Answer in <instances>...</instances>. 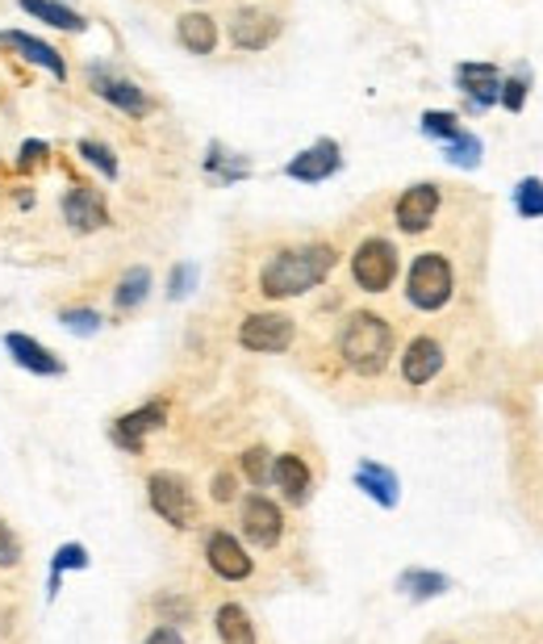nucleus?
<instances>
[{"label": "nucleus", "mask_w": 543, "mask_h": 644, "mask_svg": "<svg viewBox=\"0 0 543 644\" xmlns=\"http://www.w3.org/2000/svg\"><path fill=\"white\" fill-rule=\"evenodd\" d=\"M335 247L331 243H310V247H288L276 252L272 260L263 263L259 272V293L263 297H297V293H310L314 285H322L331 272H335Z\"/></svg>", "instance_id": "nucleus-1"}, {"label": "nucleus", "mask_w": 543, "mask_h": 644, "mask_svg": "<svg viewBox=\"0 0 543 644\" xmlns=\"http://www.w3.org/2000/svg\"><path fill=\"white\" fill-rule=\"evenodd\" d=\"M339 356H344V364L351 373L376 377L393 356V326L380 314H369V310L351 314L344 322V331H339Z\"/></svg>", "instance_id": "nucleus-2"}, {"label": "nucleus", "mask_w": 543, "mask_h": 644, "mask_svg": "<svg viewBox=\"0 0 543 644\" xmlns=\"http://www.w3.org/2000/svg\"><path fill=\"white\" fill-rule=\"evenodd\" d=\"M146 498H151V511H155L164 524L180 527V531L197 527V519H201L197 498H193V490H189L184 477H176V473H151Z\"/></svg>", "instance_id": "nucleus-3"}, {"label": "nucleus", "mask_w": 543, "mask_h": 644, "mask_svg": "<svg viewBox=\"0 0 543 644\" xmlns=\"http://www.w3.org/2000/svg\"><path fill=\"white\" fill-rule=\"evenodd\" d=\"M456 289V276H452V263L443 260L439 252H427L418 256L414 268H410V281H405V293L418 310H439L448 306V297Z\"/></svg>", "instance_id": "nucleus-4"}, {"label": "nucleus", "mask_w": 543, "mask_h": 644, "mask_svg": "<svg viewBox=\"0 0 543 644\" xmlns=\"http://www.w3.org/2000/svg\"><path fill=\"white\" fill-rule=\"evenodd\" d=\"M351 276L364 293H385L398 276V247L389 239H364L351 256Z\"/></svg>", "instance_id": "nucleus-5"}, {"label": "nucleus", "mask_w": 543, "mask_h": 644, "mask_svg": "<svg viewBox=\"0 0 543 644\" xmlns=\"http://www.w3.org/2000/svg\"><path fill=\"white\" fill-rule=\"evenodd\" d=\"M88 85H92L96 96H105L109 105H117L121 114L143 117L146 110H151V101L143 96V88L134 85V80H126V76H117V72H109V67H101V63L88 67Z\"/></svg>", "instance_id": "nucleus-6"}, {"label": "nucleus", "mask_w": 543, "mask_h": 644, "mask_svg": "<svg viewBox=\"0 0 543 644\" xmlns=\"http://www.w3.org/2000/svg\"><path fill=\"white\" fill-rule=\"evenodd\" d=\"M243 531L256 549H276L281 544V531H285V519H281V506L272 498L251 494L243 502Z\"/></svg>", "instance_id": "nucleus-7"}, {"label": "nucleus", "mask_w": 543, "mask_h": 644, "mask_svg": "<svg viewBox=\"0 0 543 644\" xmlns=\"http://www.w3.org/2000/svg\"><path fill=\"white\" fill-rule=\"evenodd\" d=\"M281 34V17L276 13H263V9H238L230 17V42L238 51H263L272 47Z\"/></svg>", "instance_id": "nucleus-8"}, {"label": "nucleus", "mask_w": 543, "mask_h": 644, "mask_svg": "<svg viewBox=\"0 0 543 644\" xmlns=\"http://www.w3.org/2000/svg\"><path fill=\"white\" fill-rule=\"evenodd\" d=\"M238 344L247 351H285L293 344V319L288 314H251L238 326Z\"/></svg>", "instance_id": "nucleus-9"}, {"label": "nucleus", "mask_w": 543, "mask_h": 644, "mask_svg": "<svg viewBox=\"0 0 543 644\" xmlns=\"http://www.w3.org/2000/svg\"><path fill=\"white\" fill-rule=\"evenodd\" d=\"M205 556H209V569H214L218 578H227V582L251 578V556L243 553V544H238L230 531H214V536L205 540Z\"/></svg>", "instance_id": "nucleus-10"}, {"label": "nucleus", "mask_w": 543, "mask_h": 644, "mask_svg": "<svg viewBox=\"0 0 543 644\" xmlns=\"http://www.w3.org/2000/svg\"><path fill=\"white\" fill-rule=\"evenodd\" d=\"M439 214V189L435 184H414L398 202V227L405 234H423Z\"/></svg>", "instance_id": "nucleus-11"}, {"label": "nucleus", "mask_w": 543, "mask_h": 644, "mask_svg": "<svg viewBox=\"0 0 543 644\" xmlns=\"http://www.w3.org/2000/svg\"><path fill=\"white\" fill-rule=\"evenodd\" d=\"M339 164H344V155H339V143L322 139V143H314L310 151H301L297 159H288L285 172L293 176V180H306V184H318V180H326V176L339 172Z\"/></svg>", "instance_id": "nucleus-12"}, {"label": "nucleus", "mask_w": 543, "mask_h": 644, "mask_svg": "<svg viewBox=\"0 0 543 644\" xmlns=\"http://www.w3.org/2000/svg\"><path fill=\"white\" fill-rule=\"evenodd\" d=\"M63 218L72 222V231H101L109 222V209H105V197L96 189H72L63 197Z\"/></svg>", "instance_id": "nucleus-13"}, {"label": "nucleus", "mask_w": 543, "mask_h": 644, "mask_svg": "<svg viewBox=\"0 0 543 644\" xmlns=\"http://www.w3.org/2000/svg\"><path fill=\"white\" fill-rule=\"evenodd\" d=\"M439 369H443V348L430 335H418L405 348V356H401V377L410 381V385H430V381L439 377Z\"/></svg>", "instance_id": "nucleus-14"}, {"label": "nucleus", "mask_w": 543, "mask_h": 644, "mask_svg": "<svg viewBox=\"0 0 543 644\" xmlns=\"http://www.w3.org/2000/svg\"><path fill=\"white\" fill-rule=\"evenodd\" d=\"M456 80H460V88L473 96V105H477V110L497 105V96H502V76H497V67H493V63H460Z\"/></svg>", "instance_id": "nucleus-15"}, {"label": "nucleus", "mask_w": 543, "mask_h": 644, "mask_svg": "<svg viewBox=\"0 0 543 644\" xmlns=\"http://www.w3.org/2000/svg\"><path fill=\"white\" fill-rule=\"evenodd\" d=\"M0 47H9V51H17V55H26L29 63H38V67H47L55 80L67 76V63L59 55L55 47H47L42 38H34V34H22V29H0Z\"/></svg>", "instance_id": "nucleus-16"}, {"label": "nucleus", "mask_w": 543, "mask_h": 644, "mask_svg": "<svg viewBox=\"0 0 543 644\" xmlns=\"http://www.w3.org/2000/svg\"><path fill=\"white\" fill-rule=\"evenodd\" d=\"M4 348L13 351V360H17L22 369L38 373V377H59V373H63V360H59V356H51V351L42 348L38 339H29V335L9 331V335H4Z\"/></svg>", "instance_id": "nucleus-17"}, {"label": "nucleus", "mask_w": 543, "mask_h": 644, "mask_svg": "<svg viewBox=\"0 0 543 644\" xmlns=\"http://www.w3.org/2000/svg\"><path fill=\"white\" fill-rule=\"evenodd\" d=\"M155 427H164V402H151V407L134 410V414H126V418H117L114 439L121 443V448H130V452H143V436L146 432H155Z\"/></svg>", "instance_id": "nucleus-18"}, {"label": "nucleus", "mask_w": 543, "mask_h": 644, "mask_svg": "<svg viewBox=\"0 0 543 644\" xmlns=\"http://www.w3.org/2000/svg\"><path fill=\"white\" fill-rule=\"evenodd\" d=\"M176 38H180V47L193 51V55H214V47H218V26H214V17H205V13H184L180 26H176Z\"/></svg>", "instance_id": "nucleus-19"}, {"label": "nucleus", "mask_w": 543, "mask_h": 644, "mask_svg": "<svg viewBox=\"0 0 543 644\" xmlns=\"http://www.w3.org/2000/svg\"><path fill=\"white\" fill-rule=\"evenodd\" d=\"M272 477H276V486L285 490L288 502H306L310 498V465L301 461V456H293V452H285V456H276V465H272Z\"/></svg>", "instance_id": "nucleus-20"}, {"label": "nucleus", "mask_w": 543, "mask_h": 644, "mask_svg": "<svg viewBox=\"0 0 543 644\" xmlns=\"http://www.w3.org/2000/svg\"><path fill=\"white\" fill-rule=\"evenodd\" d=\"M355 481H360V490H364L369 498H376L380 506H398V477H393L385 465L364 461V465L355 468Z\"/></svg>", "instance_id": "nucleus-21"}, {"label": "nucleus", "mask_w": 543, "mask_h": 644, "mask_svg": "<svg viewBox=\"0 0 543 644\" xmlns=\"http://www.w3.org/2000/svg\"><path fill=\"white\" fill-rule=\"evenodd\" d=\"M22 9L34 13V17H42V22H51L55 29H67V34H80L88 26L80 13H72L67 4H59V0H22Z\"/></svg>", "instance_id": "nucleus-22"}, {"label": "nucleus", "mask_w": 543, "mask_h": 644, "mask_svg": "<svg viewBox=\"0 0 543 644\" xmlns=\"http://www.w3.org/2000/svg\"><path fill=\"white\" fill-rule=\"evenodd\" d=\"M218 636L227 644H256V628H251V619L238 603H227L218 611Z\"/></svg>", "instance_id": "nucleus-23"}, {"label": "nucleus", "mask_w": 543, "mask_h": 644, "mask_svg": "<svg viewBox=\"0 0 543 644\" xmlns=\"http://www.w3.org/2000/svg\"><path fill=\"white\" fill-rule=\"evenodd\" d=\"M146 293H151V272H146V268H130V272L117 281V293H114L117 310H134Z\"/></svg>", "instance_id": "nucleus-24"}, {"label": "nucleus", "mask_w": 543, "mask_h": 644, "mask_svg": "<svg viewBox=\"0 0 543 644\" xmlns=\"http://www.w3.org/2000/svg\"><path fill=\"white\" fill-rule=\"evenodd\" d=\"M398 585L405 594H414V598H435V594L448 590V578L443 574H427V569H410V574H401Z\"/></svg>", "instance_id": "nucleus-25"}, {"label": "nucleus", "mask_w": 543, "mask_h": 644, "mask_svg": "<svg viewBox=\"0 0 543 644\" xmlns=\"http://www.w3.org/2000/svg\"><path fill=\"white\" fill-rule=\"evenodd\" d=\"M515 205L522 218H543V184L540 180H522L515 189Z\"/></svg>", "instance_id": "nucleus-26"}, {"label": "nucleus", "mask_w": 543, "mask_h": 644, "mask_svg": "<svg viewBox=\"0 0 543 644\" xmlns=\"http://www.w3.org/2000/svg\"><path fill=\"white\" fill-rule=\"evenodd\" d=\"M85 565H88V553L80 544H63L55 556V565H51V594L59 590V578H63L67 569H85Z\"/></svg>", "instance_id": "nucleus-27"}, {"label": "nucleus", "mask_w": 543, "mask_h": 644, "mask_svg": "<svg viewBox=\"0 0 543 644\" xmlns=\"http://www.w3.org/2000/svg\"><path fill=\"white\" fill-rule=\"evenodd\" d=\"M448 159L460 164V168H477V159H481V143H477L473 134H464V130H460L456 139L448 143Z\"/></svg>", "instance_id": "nucleus-28"}, {"label": "nucleus", "mask_w": 543, "mask_h": 644, "mask_svg": "<svg viewBox=\"0 0 543 644\" xmlns=\"http://www.w3.org/2000/svg\"><path fill=\"white\" fill-rule=\"evenodd\" d=\"M80 155H85L92 168H101V176H105V180H114V176H117V159H114V151H109L105 143H92V139H85V143H80Z\"/></svg>", "instance_id": "nucleus-29"}, {"label": "nucleus", "mask_w": 543, "mask_h": 644, "mask_svg": "<svg viewBox=\"0 0 543 644\" xmlns=\"http://www.w3.org/2000/svg\"><path fill=\"white\" fill-rule=\"evenodd\" d=\"M423 130H427L430 139H443V143H452L460 134V121L456 114H427L423 117Z\"/></svg>", "instance_id": "nucleus-30"}, {"label": "nucleus", "mask_w": 543, "mask_h": 644, "mask_svg": "<svg viewBox=\"0 0 543 644\" xmlns=\"http://www.w3.org/2000/svg\"><path fill=\"white\" fill-rule=\"evenodd\" d=\"M22 561V540H17V531L0 519V569H13Z\"/></svg>", "instance_id": "nucleus-31"}, {"label": "nucleus", "mask_w": 543, "mask_h": 644, "mask_svg": "<svg viewBox=\"0 0 543 644\" xmlns=\"http://www.w3.org/2000/svg\"><path fill=\"white\" fill-rule=\"evenodd\" d=\"M497 101H502V105H506L510 114H518V110H522V101H527V72H518L515 80H506Z\"/></svg>", "instance_id": "nucleus-32"}, {"label": "nucleus", "mask_w": 543, "mask_h": 644, "mask_svg": "<svg viewBox=\"0 0 543 644\" xmlns=\"http://www.w3.org/2000/svg\"><path fill=\"white\" fill-rule=\"evenodd\" d=\"M63 326L76 331V335H92L101 326V314L96 310H63Z\"/></svg>", "instance_id": "nucleus-33"}, {"label": "nucleus", "mask_w": 543, "mask_h": 644, "mask_svg": "<svg viewBox=\"0 0 543 644\" xmlns=\"http://www.w3.org/2000/svg\"><path fill=\"white\" fill-rule=\"evenodd\" d=\"M243 473H247L256 486H263V481H268V473H272V468H268V452H263V448H251V452L243 456Z\"/></svg>", "instance_id": "nucleus-34"}, {"label": "nucleus", "mask_w": 543, "mask_h": 644, "mask_svg": "<svg viewBox=\"0 0 543 644\" xmlns=\"http://www.w3.org/2000/svg\"><path fill=\"white\" fill-rule=\"evenodd\" d=\"M214 498H218V502H230V498H234V477H230V473H218V477H214Z\"/></svg>", "instance_id": "nucleus-35"}, {"label": "nucleus", "mask_w": 543, "mask_h": 644, "mask_svg": "<svg viewBox=\"0 0 543 644\" xmlns=\"http://www.w3.org/2000/svg\"><path fill=\"white\" fill-rule=\"evenodd\" d=\"M146 644H184V636H180L176 628H155V632L146 636Z\"/></svg>", "instance_id": "nucleus-36"}, {"label": "nucleus", "mask_w": 543, "mask_h": 644, "mask_svg": "<svg viewBox=\"0 0 543 644\" xmlns=\"http://www.w3.org/2000/svg\"><path fill=\"white\" fill-rule=\"evenodd\" d=\"M189 285H193V268H176V276H172V297H180V293H189Z\"/></svg>", "instance_id": "nucleus-37"}, {"label": "nucleus", "mask_w": 543, "mask_h": 644, "mask_svg": "<svg viewBox=\"0 0 543 644\" xmlns=\"http://www.w3.org/2000/svg\"><path fill=\"white\" fill-rule=\"evenodd\" d=\"M22 155H26V164H38V159L47 155V146H42V143H26V146H22Z\"/></svg>", "instance_id": "nucleus-38"}]
</instances>
